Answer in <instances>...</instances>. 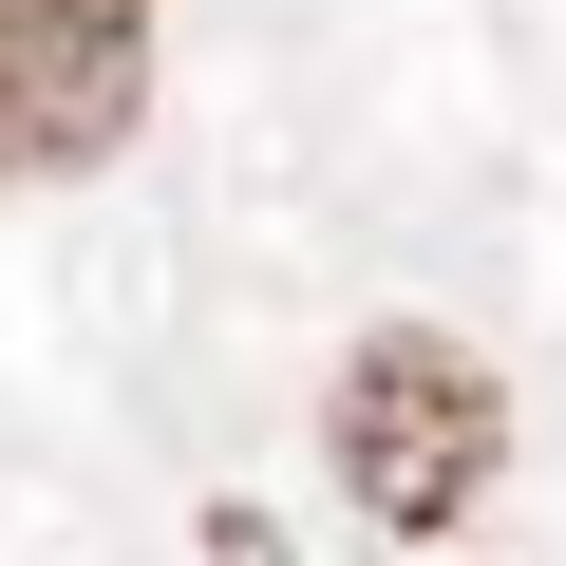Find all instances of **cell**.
<instances>
[{
  "label": "cell",
  "instance_id": "cell-2",
  "mask_svg": "<svg viewBox=\"0 0 566 566\" xmlns=\"http://www.w3.org/2000/svg\"><path fill=\"white\" fill-rule=\"evenodd\" d=\"M151 114V0H0V189H76Z\"/></svg>",
  "mask_w": 566,
  "mask_h": 566
},
{
  "label": "cell",
  "instance_id": "cell-1",
  "mask_svg": "<svg viewBox=\"0 0 566 566\" xmlns=\"http://www.w3.org/2000/svg\"><path fill=\"white\" fill-rule=\"evenodd\" d=\"M340 491L397 528V547H434V528H472V491H491V453H510V397H491V359L472 340H434V322H378L359 359H340Z\"/></svg>",
  "mask_w": 566,
  "mask_h": 566
}]
</instances>
